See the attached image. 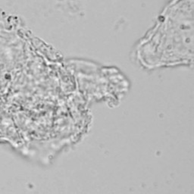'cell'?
<instances>
[{"label": "cell", "mask_w": 194, "mask_h": 194, "mask_svg": "<svg viewBox=\"0 0 194 194\" xmlns=\"http://www.w3.org/2000/svg\"><path fill=\"white\" fill-rule=\"evenodd\" d=\"M194 0H172L156 26L139 43L137 59L149 68L189 65L193 61Z\"/></svg>", "instance_id": "6da1fadb"}]
</instances>
